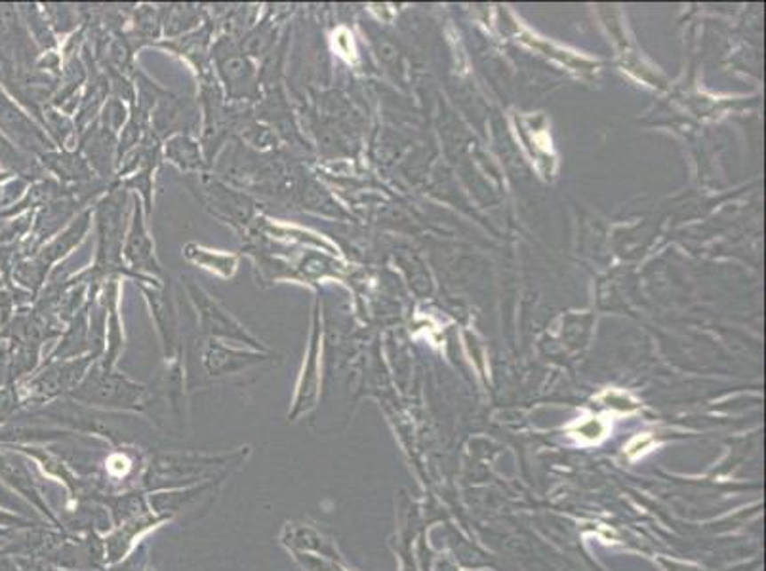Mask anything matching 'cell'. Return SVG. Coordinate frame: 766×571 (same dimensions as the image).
Listing matches in <instances>:
<instances>
[{
	"instance_id": "7c38bea8",
	"label": "cell",
	"mask_w": 766,
	"mask_h": 571,
	"mask_svg": "<svg viewBox=\"0 0 766 571\" xmlns=\"http://www.w3.org/2000/svg\"><path fill=\"white\" fill-rule=\"evenodd\" d=\"M130 469V461L124 456H113L108 461V471L115 476H123Z\"/></svg>"
},
{
	"instance_id": "7a4b0ae2",
	"label": "cell",
	"mask_w": 766,
	"mask_h": 571,
	"mask_svg": "<svg viewBox=\"0 0 766 571\" xmlns=\"http://www.w3.org/2000/svg\"><path fill=\"white\" fill-rule=\"evenodd\" d=\"M124 196L109 194L96 210L98 225V258L96 267H115L123 259L124 242Z\"/></svg>"
},
{
	"instance_id": "3957f363",
	"label": "cell",
	"mask_w": 766,
	"mask_h": 571,
	"mask_svg": "<svg viewBox=\"0 0 766 571\" xmlns=\"http://www.w3.org/2000/svg\"><path fill=\"white\" fill-rule=\"evenodd\" d=\"M123 259L126 261L130 269L138 271V276L141 278H153V281L163 278V269L161 265H158V259L155 254L153 236L149 234L141 202L138 201L134 204V214H132L130 225L124 234Z\"/></svg>"
},
{
	"instance_id": "8fae6325",
	"label": "cell",
	"mask_w": 766,
	"mask_h": 571,
	"mask_svg": "<svg viewBox=\"0 0 766 571\" xmlns=\"http://www.w3.org/2000/svg\"><path fill=\"white\" fill-rule=\"evenodd\" d=\"M606 431H609L606 429V423H602L601 419H589V421L579 423L574 434H578L579 440H584V442H599L604 438Z\"/></svg>"
},
{
	"instance_id": "277c9868",
	"label": "cell",
	"mask_w": 766,
	"mask_h": 571,
	"mask_svg": "<svg viewBox=\"0 0 766 571\" xmlns=\"http://www.w3.org/2000/svg\"><path fill=\"white\" fill-rule=\"evenodd\" d=\"M0 134L8 136L20 147L31 149L35 153H50V143L29 115H25L18 103L12 101L3 90H0Z\"/></svg>"
},
{
	"instance_id": "6da1fadb",
	"label": "cell",
	"mask_w": 766,
	"mask_h": 571,
	"mask_svg": "<svg viewBox=\"0 0 766 571\" xmlns=\"http://www.w3.org/2000/svg\"><path fill=\"white\" fill-rule=\"evenodd\" d=\"M185 289H188V296L195 309L196 321H199V328L204 331V334L212 337L241 341L250 345V347L261 349L258 339L250 334V331L236 321V318L223 307L219 301H216L199 284H195L191 278H185Z\"/></svg>"
},
{
	"instance_id": "4fadbf2b",
	"label": "cell",
	"mask_w": 766,
	"mask_h": 571,
	"mask_svg": "<svg viewBox=\"0 0 766 571\" xmlns=\"http://www.w3.org/2000/svg\"><path fill=\"white\" fill-rule=\"evenodd\" d=\"M604 398H606V402H609V406L618 408V409H622V411H626L629 408H635V404H633V402L627 404V396L619 394V393H606Z\"/></svg>"
},
{
	"instance_id": "9c48e42d",
	"label": "cell",
	"mask_w": 766,
	"mask_h": 571,
	"mask_svg": "<svg viewBox=\"0 0 766 571\" xmlns=\"http://www.w3.org/2000/svg\"><path fill=\"white\" fill-rule=\"evenodd\" d=\"M196 251H188L189 259H193L199 267L218 273L221 276H231L236 269V259L233 256L219 254V251H210L204 248H195Z\"/></svg>"
},
{
	"instance_id": "30bf717a",
	"label": "cell",
	"mask_w": 766,
	"mask_h": 571,
	"mask_svg": "<svg viewBox=\"0 0 766 571\" xmlns=\"http://www.w3.org/2000/svg\"><path fill=\"white\" fill-rule=\"evenodd\" d=\"M44 161H48L50 168L56 171V174L61 178H71V179H83V178H90V170L86 166V161L83 158H78L75 155H54V153H46Z\"/></svg>"
},
{
	"instance_id": "5b68a950",
	"label": "cell",
	"mask_w": 766,
	"mask_h": 571,
	"mask_svg": "<svg viewBox=\"0 0 766 571\" xmlns=\"http://www.w3.org/2000/svg\"><path fill=\"white\" fill-rule=\"evenodd\" d=\"M216 63L223 84L227 88L231 98H246L256 91V69L241 50H236L229 44H218L216 48Z\"/></svg>"
},
{
	"instance_id": "ba28073f",
	"label": "cell",
	"mask_w": 766,
	"mask_h": 571,
	"mask_svg": "<svg viewBox=\"0 0 766 571\" xmlns=\"http://www.w3.org/2000/svg\"><path fill=\"white\" fill-rule=\"evenodd\" d=\"M256 361L258 358L254 354H243V353L229 351L227 347H223V345H219L216 341H208L206 349H204V362L212 371L226 369L229 364L243 366V364L256 362Z\"/></svg>"
},
{
	"instance_id": "8992f818",
	"label": "cell",
	"mask_w": 766,
	"mask_h": 571,
	"mask_svg": "<svg viewBox=\"0 0 766 571\" xmlns=\"http://www.w3.org/2000/svg\"><path fill=\"white\" fill-rule=\"evenodd\" d=\"M90 218H92V211H84L83 216H78L68 229H65L56 241H52L44 250H43V254L38 256L36 259H35V265L38 269H41V273L44 274L48 269H50V265L52 263H56V261H60L61 258H65L69 254V251L75 248V246H78L81 244V241L84 238V234L88 233V229H90Z\"/></svg>"
},
{
	"instance_id": "52a82bcc",
	"label": "cell",
	"mask_w": 766,
	"mask_h": 571,
	"mask_svg": "<svg viewBox=\"0 0 766 571\" xmlns=\"http://www.w3.org/2000/svg\"><path fill=\"white\" fill-rule=\"evenodd\" d=\"M164 155L181 171H199L204 168L201 143H196L188 134L170 136L164 143Z\"/></svg>"
}]
</instances>
